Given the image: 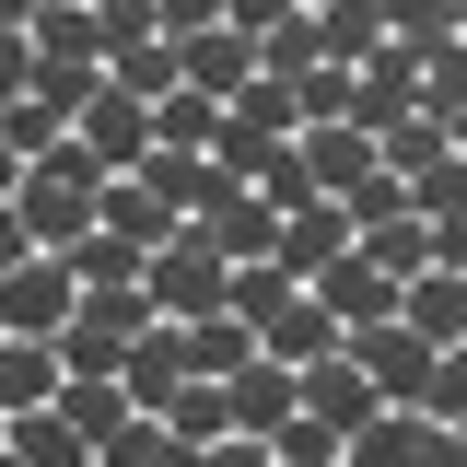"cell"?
I'll use <instances>...</instances> for the list:
<instances>
[{
  "label": "cell",
  "mask_w": 467,
  "mask_h": 467,
  "mask_svg": "<svg viewBox=\"0 0 467 467\" xmlns=\"http://www.w3.org/2000/svg\"><path fill=\"white\" fill-rule=\"evenodd\" d=\"M409 467H467V444H456V420H420V456Z\"/></svg>",
  "instance_id": "obj_44"
},
{
  "label": "cell",
  "mask_w": 467,
  "mask_h": 467,
  "mask_svg": "<svg viewBox=\"0 0 467 467\" xmlns=\"http://www.w3.org/2000/svg\"><path fill=\"white\" fill-rule=\"evenodd\" d=\"M374 24H386L398 47H444V36H456V0H374Z\"/></svg>",
  "instance_id": "obj_36"
},
{
  "label": "cell",
  "mask_w": 467,
  "mask_h": 467,
  "mask_svg": "<svg viewBox=\"0 0 467 467\" xmlns=\"http://www.w3.org/2000/svg\"><path fill=\"white\" fill-rule=\"evenodd\" d=\"M362 257H374L386 281H420V269H432V223H386V234H362Z\"/></svg>",
  "instance_id": "obj_37"
},
{
  "label": "cell",
  "mask_w": 467,
  "mask_h": 467,
  "mask_svg": "<svg viewBox=\"0 0 467 467\" xmlns=\"http://www.w3.org/2000/svg\"><path fill=\"white\" fill-rule=\"evenodd\" d=\"M420 420H467V339L432 350V374H420Z\"/></svg>",
  "instance_id": "obj_38"
},
{
  "label": "cell",
  "mask_w": 467,
  "mask_h": 467,
  "mask_svg": "<svg viewBox=\"0 0 467 467\" xmlns=\"http://www.w3.org/2000/svg\"><path fill=\"white\" fill-rule=\"evenodd\" d=\"M70 304H82V281H70V257H24V269H0V339H58L70 327Z\"/></svg>",
  "instance_id": "obj_3"
},
{
  "label": "cell",
  "mask_w": 467,
  "mask_h": 467,
  "mask_svg": "<svg viewBox=\"0 0 467 467\" xmlns=\"http://www.w3.org/2000/svg\"><path fill=\"white\" fill-rule=\"evenodd\" d=\"M269 456H281V467H339V432H327V420H304V409H292L281 432H269Z\"/></svg>",
  "instance_id": "obj_39"
},
{
  "label": "cell",
  "mask_w": 467,
  "mask_h": 467,
  "mask_svg": "<svg viewBox=\"0 0 467 467\" xmlns=\"http://www.w3.org/2000/svg\"><path fill=\"white\" fill-rule=\"evenodd\" d=\"M70 129H82V152H94L106 175H129L140 152H152V106H140V94H117V82H94V106L70 117Z\"/></svg>",
  "instance_id": "obj_8"
},
{
  "label": "cell",
  "mask_w": 467,
  "mask_h": 467,
  "mask_svg": "<svg viewBox=\"0 0 467 467\" xmlns=\"http://www.w3.org/2000/svg\"><path fill=\"white\" fill-rule=\"evenodd\" d=\"M245 350H257V327H234V316H187V374H211V386H223Z\"/></svg>",
  "instance_id": "obj_32"
},
{
  "label": "cell",
  "mask_w": 467,
  "mask_h": 467,
  "mask_svg": "<svg viewBox=\"0 0 467 467\" xmlns=\"http://www.w3.org/2000/svg\"><path fill=\"white\" fill-rule=\"evenodd\" d=\"M106 82H117V94H140V106H164L175 82H187V58H175V36H140V47L106 58Z\"/></svg>",
  "instance_id": "obj_22"
},
{
  "label": "cell",
  "mask_w": 467,
  "mask_h": 467,
  "mask_svg": "<svg viewBox=\"0 0 467 467\" xmlns=\"http://www.w3.org/2000/svg\"><path fill=\"white\" fill-rule=\"evenodd\" d=\"M152 420H175L187 444H223V432H234V409H223V386H211V374H187V386H175Z\"/></svg>",
  "instance_id": "obj_29"
},
{
  "label": "cell",
  "mask_w": 467,
  "mask_h": 467,
  "mask_svg": "<svg viewBox=\"0 0 467 467\" xmlns=\"http://www.w3.org/2000/svg\"><path fill=\"white\" fill-rule=\"evenodd\" d=\"M94 223H106V234H140V245H164V234H175V211H152V199H140L129 175H106V199H94Z\"/></svg>",
  "instance_id": "obj_35"
},
{
  "label": "cell",
  "mask_w": 467,
  "mask_h": 467,
  "mask_svg": "<svg viewBox=\"0 0 467 467\" xmlns=\"http://www.w3.org/2000/svg\"><path fill=\"white\" fill-rule=\"evenodd\" d=\"M58 420H70L82 444H106L117 420H140V409H129V386H117V374H58Z\"/></svg>",
  "instance_id": "obj_20"
},
{
  "label": "cell",
  "mask_w": 467,
  "mask_h": 467,
  "mask_svg": "<svg viewBox=\"0 0 467 467\" xmlns=\"http://www.w3.org/2000/svg\"><path fill=\"white\" fill-rule=\"evenodd\" d=\"M409 211H420V223L467 211V152H432V164H409Z\"/></svg>",
  "instance_id": "obj_34"
},
{
  "label": "cell",
  "mask_w": 467,
  "mask_h": 467,
  "mask_svg": "<svg viewBox=\"0 0 467 467\" xmlns=\"http://www.w3.org/2000/svg\"><path fill=\"white\" fill-rule=\"evenodd\" d=\"M257 350H269V362H327V350H350V339L327 327V304H316V292H292V304H281V327H269Z\"/></svg>",
  "instance_id": "obj_23"
},
{
  "label": "cell",
  "mask_w": 467,
  "mask_h": 467,
  "mask_svg": "<svg viewBox=\"0 0 467 467\" xmlns=\"http://www.w3.org/2000/svg\"><path fill=\"white\" fill-rule=\"evenodd\" d=\"M24 36H36V58H106L82 0H36V24H24Z\"/></svg>",
  "instance_id": "obj_31"
},
{
  "label": "cell",
  "mask_w": 467,
  "mask_h": 467,
  "mask_svg": "<svg viewBox=\"0 0 467 467\" xmlns=\"http://www.w3.org/2000/svg\"><path fill=\"white\" fill-rule=\"evenodd\" d=\"M36 82V36H0V94H24Z\"/></svg>",
  "instance_id": "obj_46"
},
{
  "label": "cell",
  "mask_w": 467,
  "mask_h": 467,
  "mask_svg": "<svg viewBox=\"0 0 467 467\" xmlns=\"http://www.w3.org/2000/svg\"><path fill=\"white\" fill-rule=\"evenodd\" d=\"M245 187H257L269 211H304V199H316V175H304V152H292V140H281V152H269L257 175H245Z\"/></svg>",
  "instance_id": "obj_40"
},
{
  "label": "cell",
  "mask_w": 467,
  "mask_h": 467,
  "mask_svg": "<svg viewBox=\"0 0 467 467\" xmlns=\"http://www.w3.org/2000/svg\"><path fill=\"white\" fill-rule=\"evenodd\" d=\"M211 444H187L175 420H117L106 444H94V467H199Z\"/></svg>",
  "instance_id": "obj_19"
},
{
  "label": "cell",
  "mask_w": 467,
  "mask_h": 467,
  "mask_svg": "<svg viewBox=\"0 0 467 467\" xmlns=\"http://www.w3.org/2000/svg\"><path fill=\"white\" fill-rule=\"evenodd\" d=\"M152 140H164V152H223V106H211V94H187V82H175L164 106H152Z\"/></svg>",
  "instance_id": "obj_24"
},
{
  "label": "cell",
  "mask_w": 467,
  "mask_h": 467,
  "mask_svg": "<svg viewBox=\"0 0 467 467\" xmlns=\"http://www.w3.org/2000/svg\"><path fill=\"white\" fill-rule=\"evenodd\" d=\"M456 444H467V420H456Z\"/></svg>",
  "instance_id": "obj_51"
},
{
  "label": "cell",
  "mask_w": 467,
  "mask_h": 467,
  "mask_svg": "<svg viewBox=\"0 0 467 467\" xmlns=\"http://www.w3.org/2000/svg\"><path fill=\"white\" fill-rule=\"evenodd\" d=\"M292 292H304V281H281V269L257 257V269H234V292H223V316H234V327H257V339H269V327H281V304H292Z\"/></svg>",
  "instance_id": "obj_27"
},
{
  "label": "cell",
  "mask_w": 467,
  "mask_h": 467,
  "mask_svg": "<svg viewBox=\"0 0 467 467\" xmlns=\"http://www.w3.org/2000/svg\"><path fill=\"white\" fill-rule=\"evenodd\" d=\"M339 211H350V245H362V234H386V223H420V211H409V175H362V187H339Z\"/></svg>",
  "instance_id": "obj_28"
},
{
  "label": "cell",
  "mask_w": 467,
  "mask_h": 467,
  "mask_svg": "<svg viewBox=\"0 0 467 467\" xmlns=\"http://www.w3.org/2000/svg\"><path fill=\"white\" fill-rule=\"evenodd\" d=\"M140 292H152V316H175V327H187V316H223V292H234V257L211 245V234H187V223H175L164 245L140 257Z\"/></svg>",
  "instance_id": "obj_1"
},
{
  "label": "cell",
  "mask_w": 467,
  "mask_h": 467,
  "mask_svg": "<svg viewBox=\"0 0 467 467\" xmlns=\"http://www.w3.org/2000/svg\"><path fill=\"white\" fill-rule=\"evenodd\" d=\"M152 24L187 47V36H211V24H223V0H152Z\"/></svg>",
  "instance_id": "obj_42"
},
{
  "label": "cell",
  "mask_w": 467,
  "mask_h": 467,
  "mask_svg": "<svg viewBox=\"0 0 467 467\" xmlns=\"http://www.w3.org/2000/svg\"><path fill=\"white\" fill-rule=\"evenodd\" d=\"M140 327H152V292H82L58 327V374H117Z\"/></svg>",
  "instance_id": "obj_2"
},
{
  "label": "cell",
  "mask_w": 467,
  "mask_h": 467,
  "mask_svg": "<svg viewBox=\"0 0 467 467\" xmlns=\"http://www.w3.org/2000/svg\"><path fill=\"white\" fill-rule=\"evenodd\" d=\"M398 327H420L432 350H456V339H467V281H456V269H420V281H398Z\"/></svg>",
  "instance_id": "obj_13"
},
{
  "label": "cell",
  "mask_w": 467,
  "mask_h": 467,
  "mask_svg": "<svg viewBox=\"0 0 467 467\" xmlns=\"http://www.w3.org/2000/svg\"><path fill=\"white\" fill-rule=\"evenodd\" d=\"M94 82H106V58H36V82H24V94H36V106L70 129V117L94 106Z\"/></svg>",
  "instance_id": "obj_26"
},
{
  "label": "cell",
  "mask_w": 467,
  "mask_h": 467,
  "mask_svg": "<svg viewBox=\"0 0 467 467\" xmlns=\"http://www.w3.org/2000/svg\"><path fill=\"white\" fill-rule=\"evenodd\" d=\"M223 409H234V432H257V444H269L292 409H304V374H292V362H269V350H245V362L223 374Z\"/></svg>",
  "instance_id": "obj_6"
},
{
  "label": "cell",
  "mask_w": 467,
  "mask_h": 467,
  "mask_svg": "<svg viewBox=\"0 0 467 467\" xmlns=\"http://www.w3.org/2000/svg\"><path fill=\"white\" fill-rule=\"evenodd\" d=\"M350 362H362V386H374L386 409H420V374H432V339L386 316V327H350Z\"/></svg>",
  "instance_id": "obj_5"
},
{
  "label": "cell",
  "mask_w": 467,
  "mask_h": 467,
  "mask_svg": "<svg viewBox=\"0 0 467 467\" xmlns=\"http://www.w3.org/2000/svg\"><path fill=\"white\" fill-rule=\"evenodd\" d=\"M58 398V339H0V420Z\"/></svg>",
  "instance_id": "obj_17"
},
{
  "label": "cell",
  "mask_w": 467,
  "mask_h": 467,
  "mask_svg": "<svg viewBox=\"0 0 467 467\" xmlns=\"http://www.w3.org/2000/svg\"><path fill=\"white\" fill-rule=\"evenodd\" d=\"M187 94H211V106H234V82H257V47L234 36V24H211V36H187Z\"/></svg>",
  "instance_id": "obj_15"
},
{
  "label": "cell",
  "mask_w": 467,
  "mask_h": 467,
  "mask_svg": "<svg viewBox=\"0 0 467 467\" xmlns=\"http://www.w3.org/2000/svg\"><path fill=\"white\" fill-rule=\"evenodd\" d=\"M398 117H420V47H398V36H386V47L350 70V129H362V140H386Z\"/></svg>",
  "instance_id": "obj_4"
},
{
  "label": "cell",
  "mask_w": 467,
  "mask_h": 467,
  "mask_svg": "<svg viewBox=\"0 0 467 467\" xmlns=\"http://www.w3.org/2000/svg\"><path fill=\"white\" fill-rule=\"evenodd\" d=\"M0 444H12L24 467H94V444L58 420V398H47V409H24V420H0Z\"/></svg>",
  "instance_id": "obj_21"
},
{
  "label": "cell",
  "mask_w": 467,
  "mask_h": 467,
  "mask_svg": "<svg viewBox=\"0 0 467 467\" xmlns=\"http://www.w3.org/2000/svg\"><path fill=\"white\" fill-rule=\"evenodd\" d=\"M304 292L327 304V327H339V339H350V327H386V316H398V281H386L362 245H350V257H327V269H316Z\"/></svg>",
  "instance_id": "obj_7"
},
{
  "label": "cell",
  "mask_w": 467,
  "mask_h": 467,
  "mask_svg": "<svg viewBox=\"0 0 467 467\" xmlns=\"http://www.w3.org/2000/svg\"><path fill=\"white\" fill-rule=\"evenodd\" d=\"M82 12H94V0H82Z\"/></svg>",
  "instance_id": "obj_52"
},
{
  "label": "cell",
  "mask_w": 467,
  "mask_h": 467,
  "mask_svg": "<svg viewBox=\"0 0 467 467\" xmlns=\"http://www.w3.org/2000/svg\"><path fill=\"white\" fill-rule=\"evenodd\" d=\"M129 187H140L152 211H175V223H187V211H199V187H211V152H164V140H152V152L129 164Z\"/></svg>",
  "instance_id": "obj_16"
},
{
  "label": "cell",
  "mask_w": 467,
  "mask_h": 467,
  "mask_svg": "<svg viewBox=\"0 0 467 467\" xmlns=\"http://www.w3.org/2000/svg\"><path fill=\"white\" fill-rule=\"evenodd\" d=\"M0 140H12V152L36 164V152H47V140H58V117L36 106V94H0Z\"/></svg>",
  "instance_id": "obj_41"
},
{
  "label": "cell",
  "mask_w": 467,
  "mask_h": 467,
  "mask_svg": "<svg viewBox=\"0 0 467 467\" xmlns=\"http://www.w3.org/2000/svg\"><path fill=\"white\" fill-rule=\"evenodd\" d=\"M58 257H70V281L82 292H140V257H152V245H140V234H70V245H58Z\"/></svg>",
  "instance_id": "obj_14"
},
{
  "label": "cell",
  "mask_w": 467,
  "mask_h": 467,
  "mask_svg": "<svg viewBox=\"0 0 467 467\" xmlns=\"http://www.w3.org/2000/svg\"><path fill=\"white\" fill-rule=\"evenodd\" d=\"M117 386H129V409L152 420V409H164L175 386H187V327H175V316H152V327L129 339V362H117Z\"/></svg>",
  "instance_id": "obj_9"
},
{
  "label": "cell",
  "mask_w": 467,
  "mask_h": 467,
  "mask_svg": "<svg viewBox=\"0 0 467 467\" xmlns=\"http://www.w3.org/2000/svg\"><path fill=\"white\" fill-rule=\"evenodd\" d=\"M199 467H281V456H269L257 432H223V444H211V456H199Z\"/></svg>",
  "instance_id": "obj_45"
},
{
  "label": "cell",
  "mask_w": 467,
  "mask_h": 467,
  "mask_svg": "<svg viewBox=\"0 0 467 467\" xmlns=\"http://www.w3.org/2000/svg\"><path fill=\"white\" fill-rule=\"evenodd\" d=\"M292 12H339V0H292Z\"/></svg>",
  "instance_id": "obj_49"
},
{
  "label": "cell",
  "mask_w": 467,
  "mask_h": 467,
  "mask_svg": "<svg viewBox=\"0 0 467 467\" xmlns=\"http://www.w3.org/2000/svg\"><path fill=\"white\" fill-rule=\"evenodd\" d=\"M316 47L339 58V70H362V58L386 47V24H374V0H339V12H316Z\"/></svg>",
  "instance_id": "obj_30"
},
{
  "label": "cell",
  "mask_w": 467,
  "mask_h": 467,
  "mask_svg": "<svg viewBox=\"0 0 467 467\" xmlns=\"http://www.w3.org/2000/svg\"><path fill=\"white\" fill-rule=\"evenodd\" d=\"M12 175H24V152H12V140H0V199H12Z\"/></svg>",
  "instance_id": "obj_48"
},
{
  "label": "cell",
  "mask_w": 467,
  "mask_h": 467,
  "mask_svg": "<svg viewBox=\"0 0 467 467\" xmlns=\"http://www.w3.org/2000/svg\"><path fill=\"white\" fill-rule=\"evenodd\" d=\"M292 374H304V420H327L339 444L374 420V409H386L374 386H362V362H350V350H327V362H292Z\"/></svg>",
  "instance_id": "obj_10"
},
{
  "label": "cell",
  "mask_w": 467,
  "mask_h": 467,
  "mask_svg": "<svg viewBox=\"0 0 467 467\" xmlns=\"http://www.w3.org/2000/svg\"><path fill=\"white\" fill-rule=\"evenodd\" d=\"M0 467H24V456H12V444H0Z\"/></svg>",
  "instance_id": "obj_50"
},
{
  "label": "cell",
  "mask_w": 467,
  "mask_h": 467,
  "mask_svg": "<svg viewBox=\"0 0 467 467\" xmlns=\"http://www.w3.org/2000/svg\"><path fill=\"white\" fill-rule=\"evenodd\" d=\"M304 129V106H292V82H234V106H223V140H292Z\"/></svg>",
  "instance_id": "obj_18"
},
{
  "label": "cell",
  "mask_w": 467,
  "mask_h": 467,
  "mask_svg": "<svg viewBox=\"0 0 467 467\" xmlns=\"http://www.w3.org/2000/svg\"><path fill=\"white\" fill-rule=\"evenodd\" d=\"M281 12H292V0H223V24H234V36H245V47H257V36H269Z\"/></svg>",
  "instance_id": "obj_43"
},
{
  "label": "cell",
  "mask_w": 467,
  "mask_h": 467,
  "mask_svg": "<svg viewBox=\"0 0 467 467\" xmlns=\"http://www.w3.org/2000/svg\"><path fill=\"white\" fill-rule=\"evenodd\" d=\"M456 106H467V36H444V47H420V117L444 129Z\"/></svg>",
  "instance_id": "obj_33"
},
{
  "label": "cell",
  "mask_w": 467,
  "mask_h": 467,
  "mask_svg": "<svg viewBox=\"0 0 467 467\" xmlns=\"http://www.w3.org/2000/svg\"><path fill=\"white\" fill-rule=\"evenodd\" d=\"M327 257H350V211H339V199H304V211H281L269 269H281V281H316Z\"/></svg>",
  "instance_id": "obj_11"
},
{
  "label": "cell",
  "mask_w": 467,
  "mask_h": 467,
  "mask_svg": "<svg viewBox=\"0 0 467 467\" xmlns=\"http://www.w3.org/2000/svg\"><path fill=\"white\" fill-rule=\"evenodd\" d=\"M24 257H36V234L12 223V199H0V269H24Z\"/></svg>",
  "instance_id": "obj_47"
},
{
  "label": "cell",
  "mask_w": 467,
  "mask_h": 467,
  "mask_svg": "<svg viewBox=\"0 0 467 467\" xmlns=\"http://www.w3.org/2000/svg\"><path fill=\"white\" fill-rule=\"evenodd\" d=\"M292 152H304V175H316V199H339V187H362V175H374V140H362L350 117H327V129H292Z\"/></svg>",
  "instance_id": "obj_12"
},
{
  "label": "cell",
  "mask_w": 467,
  "mask_h": 467,
  "mask_svg": "<svg viewBox=\"0 0 467 467\" xmlns=\"http://www.w3.org/2000/svg\"><path fill=\"white\" fill-rule=\"evenodd\" d=\"M409 456H420V409H374L339 444V467H409Z\"/></svg>",
  "instance_id": "obj_25"
}]
</instances>
